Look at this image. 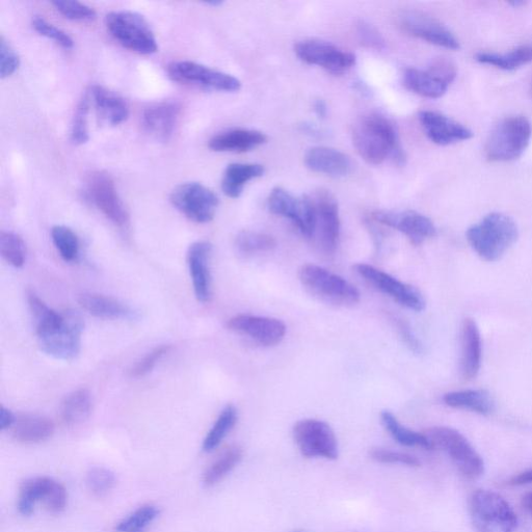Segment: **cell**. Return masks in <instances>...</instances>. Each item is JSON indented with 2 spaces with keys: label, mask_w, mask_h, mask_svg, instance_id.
<instances>
[{
  "label": "cell",
  "mask_w": 532,
  "mask_h": 532,
  "mask_svg": "<svg viewBox=\"0 0 532 532\" xmlns=\"http://www.w3.org/2000/svg\"><path fill=\"white\" fill-rule=\"evenodd\" d=\"M17 416L8 408H0V431H7L14 427Z\"/></svg>",
  "instance_id": "f5cc1de1"
},
{
  "label": "cell",
  "mask_w": 532,
  "mask_h": 532,
  "mask_svg": "<svg viewBox=\"0 0 532 532\" xmlns=\"http://www.w3.org/2000/svg\"><path fill=\"white\" fill-rule=\"evenodd\" d=\"M370 219L403 233L415 246L422 245L437 234L433 221L417 211L377 210L372 212Z\"/></svg>",
  "instance_id": "ac0fdd59"
},
{
  "label": "cell",
  "mask_w": 532,
  "mask_h": 532,
  "mask_svg": "<svg viewBox=\"0 0 532 532\" xmlns=\"http://www.w3.org/2000/svg\"><path fill=\"white\" fill-rule=\"evenodd\" d=\"M509 484L512 486H524L532 484V469L526 470L514 476Z\"/></svg>",
  "instance_id": "db71d44e"
},
{
  "label": "cell",
  "mask_w": 532,
  "mask_h": 532,
  "mask_svg": "<svg viewBox=\"0 0 532 532\" xmlns=\"http://www.w3.org/2000/svg\"><path fill=\"white\" fill-rule=\"evenodd\" d=\"M28 303L33 315L38 339L59 331L64 325V314L50 308L35 291L28 292Z\"/></svg>",
  "instance_id": "836d02e7"
},
{
  "label": "cell",
  "mask_w": 532,
  "mask_h": 532,
  "mask_svg": "<svg viewBox=\"0 0 532 532\" xmlns=\"http://www.w3.org/2000/svg\"><path fill=\"white\" fill-rule=\"evenodd\" d=\"M372 461L380 464L402 465L407 467H419L420 461L407 452L396 451L389 448L375 447L369 451Z\"/></svg>",
  "instance_id": "bcb514c9"
},
{
  "label": "cell",
  "mask_w": 532,
  "mask_h": 532,
  "mask_svg": "<svg viewBox=\"0 0 532 532\" xmlns=\"http://www.w3.org/2000/svg\"><path fill=\"white\" fill-rule=\"evenodd\" d=\"M418 118L425 135L436 145L450 146L473 138L470 128L441 113L421 111Z\"/></svg>",
  "instance_id": "44dd1931"
},
{
  "label": "cell",
  "mask_w": 532,
  "mask_h": 532,
  "mask_svg": "<svg viewBox=\"0 0 532 532\" xmlns=\"http://www.w3.org/2000/svg\"><path fill=\"white\" fill-rule=\"evenodd\" d=\"M63 327L49 336L38 339L41 351L47 356L70 361L75 359L82 348V335L85 329L84 319L74 310H66Z\"/></svg>",
  "instance_id": "5bb4252c"
},
{
  "label": "cell",
  "mask_w": 532,
  "mask_h": 532,
  "mask_svg": "<svg viewBox=\"0 0 532 532\" xmlns=\"http://www.w3.org/2000/svg\"><path fill=\"white\" fill-rule=\"evenodd\" d=\"M20 67V58L7 40L0 39V77L8 78L14 75Z\"/></svg>",
  "instance_id": "681fc988"
},
{
  "label": "cell",
  "mask_w": 532,
  "mask_h": 532,
  "mask_svg": "<svg viewBox=\"0 0 532 532\" xmlns=\"http://www.w3.org/2000/svg\"><path fill=\"white\" fill-rule=\"evenodd\" d=\"M475 61L502 71H516L532 63V41L521 44L507 52H477Z\"/></svg>",
  "instance_id": "f546056e"
},
{
  "label": "cell",
  "mask_w": 532,
  "mask_h": 532,
  "mask_svg": "<svg viewBox=\"0 0 532 532\" xmlns=\"http://www.w3.org/2000/svg\"><path fill=\"white\" fill-rule=\"evenodd\" d=\"M399 23L409 35L434 46L457 51L461 43L439 20L420 12L407 11L399 17Z\"/></svg>",
  "instance_id": "d6986e66"
},
{
  "label": "cell",
  "mask_w": 532,
  "mask_h": 532,
  "mask_svg": "<svg viewBox=\"0 0 532 532\" xmlns=\"http://www.w3.org/2000/svg\"><path fill=\"white\" fill-rule=\"evenodd\" d=\"M77 302L88 313L98 318L129 322L137 321L139 318V313L135 309L110 297L82 294L78 296Z\"/></svg>",
  "instance_id": "83f0119b"
},
{
  "label": "cell",
  "mask_w": 532,
  "mask_h": 532,
  "mask_svg": "<svg viewBox=\"0 0 532 532\" xmlns=\"http://www.w3.org/2000/svg\"><path fill=\"white\" fill-rule=\"evenodd\" d=\"M356 273L370 285L387 295L403 307L421 312L427 306L421 292L412 285L397 280L391 275L378 270L375 266L358 263L354 266Z\"/></svg>",
  "instance_id": "2e32d148"
},
{
  "label": "cell",
  "mask_w": 532,
  "mask_h": 532,
  "mask_svg": "<svg viewBox=\"0 0 532 532\" xmlns=\"http://www.w3.org/2000/svg\"><path fill=\"white\" fill-rule=\"evenodd\" d=\"M92 106L102 122L118 126L129 117V106L124 98L101 86H93L89 91Z\"/></svg>",
  "instance_id": "f1b7e54d"
},
{
  "label": "cell",
  "mask_w": 532,
  "mask_h": 532,
  "mask_svg": "<svg viewBox=\"0 0 532 532\" xmlns=\"http://www.w3.org/2000/svg\"><path fill=\"white\" fill-rule=\"evenodd\" d=\"M236 249L243 254L271 252L277 248L276 239L266 233L243 231L235 238Z\"/></svg>",
  "instance_id": "ab89813d"
},
{
  "label": "cell",
  "mask_w": 532,
  "mask_h": 532,
  "mask_svg": "<svg viewBox=\"0 0 532 532\" xmlns=\"http://www.w3.org/2000/svg\"><path fill=\"white\" fill-rule=\"evenodd\" d=\"M117 483L115 473L105 467H92L87 473V486L96 497H104L112 492Z\"/></svg>",
  "instance_id": "ee69618b"
},
{
  "label": "cell",
  "mask_w": 532,
  "mask_h": 532,
  "mask_svg": "<svg viewBox=\"0 0 532 532\" xmlns=\"http://www.w3.org/2000/svg\"><path fill=\"white\" fill-rule=\"evenodd\" d=\"M106 28L125 48L150 56L158 50L156 37L147 20L130 11H116L105 18Z\"/></svg>",
  "instance_id": "8992f818"
},
{
  "label": "cell",
  "mask_w": 532,
  "mask_h": 532,
  "mask_svg": "<svg viewBox=\"0 0 532 532\" xmlns=\"http://www.w3.org/2000/svg\"><path fill=\"white\" fill-rule=\"evenodd\" d=\"M509 5L512 6L514 9H519L525 6L526 3L523 2V0H512V2L509 3Z\"/></svg>",
  "instance_id": "91938a15"
},
{
  "label": "cell",
  "mask_w": 532,
  "mask_h": 532,
  "mask_svg": "<svg viewBox=\"0 0 532 532\" xmlns=\"http://www.w3.org/2000/svg\"><path fill=\"white\" fill-rule=\"evenodd\" d=\"M161 511L153 504H144L130 513L115 527L116 532H147Z\"/></svg>",
  "instance_id": "f35d334b"
},
{
  "label": "cell",
  "mask_w": 532,
  "mask_h": 532,
  "mask_svg": "<svg viewBox=\"0 0 532 532\" xmlns=\"http://www.w3.org/2000/svg\"><path fill=\"white\" fill-rule=\"evenodd\" d=\"M33 28L39 35L56 42L65 49H71L74 46V40L69 34L41 16L33 18Z\"/></svg>",
  "instance_id": "c3c4849f"
},
{
  "label": "cell",
  "mask_w": 532,
  "mask_h": 532,
  "mask_svg": "<svg viewBox=\"0 0 532 532\" xmlns=\"http://www.w3.org/2000/svg\"><path fill=\"white\" fill-rule=\"evenodd\" d=\"M204 4L212 8H219L223 6V2H221V0H208V2H205Z\"/></svg>",
  "instance_id": "680465c9"
},
{
  "label": "cell",
  "mask_w": 532,
  "mask_h": 532,
  "mask_svg": "<svg viewBox=\"0 0 532 532\" xmlns=\"http://www.w3.org/2000/svg\"><path fill=\"white\" fill-rule=\"evenodd\" d=\"M532 138V124L524 116L501 120L491 131L485 154L492 163L517 161L527 150Z\"/></svg>",
  "instance_id": "3957f363"
},
{
  "label": "cell",
  "mask_w": 532,
  "mask_h": 532,
  "mask_svg": "<svg viewBox=\"0 0 532 532\" xmlns=\"http://www.w3.org/2000/svg\"><path fill=\"white\" fill-rule=\"evenodd\" d=\"M313 110L315 115L319 119H326L328 116V106L327 103L322 99H317L313 104Z\"/></svg>",
  "instance_id": "9f6ffc18"
},
{
  "label": "cell",
  "mask_w": 532,
  "mask_h": 532,
  "mask_svg": "<svg viewBox=\"0 0 532 532\" xmlns=\"http://www.w3.org/2000/svg\"><path fill=\"white\" fill-rule=\"evenodd\" d=\"M353 143L369 165L379 166L389 158L398 166L406 164L407 156L395 124L380 113L367 114L357 121Z\"/></svg>",
  "instance_id": "6da1fadb"
},
{
  "label": "cell",
  "mask_w": 532,
  "mask_h": 532,
  "mask_svg": "<svg viewBox=\"0 0 532 532\" xmlns=\"http://www.w3.org/2000/svg\"><path fill=\"white\" fill-rule=\"evenodd\" d=\"M266 141L268 138L261 131L234 128L220 132L219 135L211 138L208 146L215 152L245 153L260 147Z\"/></svg>",
  "instance_id": "4316f807"
},
{
  "label": "cell",
  "mask_w": 532,
  "mask_h": 532,
  "mask_svg": "<svg viewBox=\"0 0 532 532\" xmlns=\"http://www.w3.org/2000/svg\"><path fill=\"white\" fill-rule=\"evenodd\" d=\"M470 518L476 532H514L518 517L499 494L477 490L469 500Z\"/></svg>",
  "instance_id": "5b68a950"
},
{
  "label": "cell",
  "mask_w": 532,
  "mask_h": 532,
  "mask_svg": "<svg viewBox=\"0 0 532 532\" xmlns=\"http://www.w3.org/2000/svg\"><path fill=\"white\" fill-rule=\"evenodd\" d=\"M292 436L302 454L307 459L334 461L339 457V446L333 429L325 421L304 419L292 429Z\"/></svg>",
  "instance_id": "8fae6325"
},
{
  "label": "cell",
  "mask_w": 532,
  "mask_h": 532,
  "mask_svg": "<svg viewBox=\"0 0 532 532\" xmlns=\"http://www.w3.org/2000/svg\"><path fill=\"white\" fill-rule=\"evenodd\" d=\"M40 502L45 504L49 513L59 515L67 508V490L61 483L48 476L26 478L19 490L17 504L19 513L24 517L32 516Z\"/></svg>",
  "instance_id": "9c48e42d"
},
{
  "label": "cell",
  "mask_w": 532,
  "mask_h": 532,
  "mask_svg": "<svg viewBox=\"0 0 532 532\" xmlns=\"http://www.w3.org/2000/svg\"><path fill=\"white\" fill-rule=\"evenodd\" d=\"M434 448H440L469 480L481 477L485 463L480 454L460 432L446 427H435L427 434Z\"/></svg>",
  "instance_id": "52a82bcc"
},
{
  "label": "cell",
  "mask_w": 532,
  "mask_h": 532,
  "mask_svg": "<svg viewBox=\"0 0 532 532\" xmlns=\"http://www.w3.org/2000/svg\"><path fill=\"white\" fill-rule=\"evenodd\" d=\"M170 201L183 216L197 224H207L214 220L220 205L216 193L199 182L178 185L172 192Z\"/></svg>",
  "instance_id": "7c38bea8"
},
{
  "label": "cell",
  "mask_w": 532,
  "mask_h": 532,
  "mask_svg": "<svg viewBox=\"0 0 532 532\" xmlns=\"http://www.w3.org/2000/svg\"><path fill=\"white\" fill-rule=\"evenodd\" d=\"M390 319L394 327L396 328L399 336H401L409 350L415 355L423 354V345L421 341L417 338V336L414 334L409 324L406 323L404 319L393 315L390 316Z\"/></svg>",
  "instance_id": "816d5d0a"
},
{
  "label": "cell",
  "mask_w": 532,
  "mask_h": 532,
  "mask_svg": "<svg viewBox=\"0 0 532 532\" xmlns=\"http://www.w3.org/2000/svg\"><path fill=\"white\" fill-rule=\"evenodd\" d=\"M227 328L246 335L264 348L276 347L286 335V326L280 319L239 314L229 319Z\"/></svg>",
  "instance_id": "ffe728a7"
},
{
  "label": "cell",
  "mask_w": 532,
  "mask_h": 532,
  "mask_svg": "<svg viewBox=\"0 0 532 532\" xmlns=\"http://www.w3.org/2000/svg\"><path fill=\"white\" fill-rule=\"evenodd\" d=\"M93 409V399L89 390L77 389L68 394L61 406V416L68 427H75L89 419Z\"/></svg>",
  "instance_id": "e575fe53"
},
{
  "label": "cell",
  "mask_w": 532,
  "mask_h": 532,
  "mask_svg": "<svg viewBox=\"0 0 532 532\" xmlns=\"http://www.w3.org/2000/svg\"><path fill=\"white\" fill-rule=\"evenodd\" d=\"M51 238L62 259L73 262L79 255V239L75 232L66 226H55L51 230Z\"/></svg>",
  "instance_id": "7bdbcfd3"
},
{
  "label": "cell",
  "mask_w": 532,
  "mask_h": 532,
  "mask_svg": "<svg viewBox=\"0 0 532 532\" xmlns=\"http://www.w3.org/2000/svg\"><path fill=\"white\" fill-rule=\"evenodd\" d=\"M0 255L14 269H22L26 261V246L23 239L11 231L0 233Z\"/></svg>",
  "instance_id": "b9f144b4"
},
{
  "label": "cell",
  "mask_w": 532,
  "mask_h": 532,
  "mask_svg": "<svg viewBox=\"0 0 532 532\" xmlns=\"http://www.w3.org/2000/svg\"><path fill=\"white\" fill-rule=\"evenodd\" d=\"M299 279L310 295L324 303L337 307H353L360 302V292L352 283L322 266L303 265Z\"/></svg>",
  "instance_id": "277c9868"
},
{
  "label": "cell",
  "mask_w": 532,
  "mask_h": 532,
  "mask_svg": "<svg viewBox=\"0 0 532 532\" xmlns=\"http://www.w3.org/2000/svg\"><path fill=\"white\" fill-rule=\"evenodd\" d=\"M84 200L119 228H126L130 218L113 178L104 172H93L85 180Z\"/></svg>",
  "instance_id": "ba28073f"
},
{
  "label": "cell",
  "mask_w": 532,
  "mask_h": 532,
  "mask_svg": "<svg viewBox=\"0 0 532 532\" xmlns=\"http://www.w3.org/2000/svg\"><path fill=\"white\" fill-rule=\"evenodd\" d=\"M305 165L312 172L333 178L348 176L353 169L350 156L339 150L323 146L313 147L307 151Z\"/></svg>",
  "instance_id": "484cf974"
},
{
  "label": "cell",
  "mask_w": 532,
  "mask_h": 532,
  "mask_svg": "<svg viewBox=\"0 0 532 532\" xmlns=\"http://www.w3.org/2000/svg\"><path fill=\"white\" fill-rule=\"evenodd\" d=\"M518 237L516 222L501 212H492L466 232L472 250L489 262L499 260L515 245Z\"/></svg>",
  "instance_id": "7a4b0ae2"
},
{
  "label": "cell",
  "mask_w": 532,
  "mask_h": 532,
  "mask_svg": "<svg viewBox=\"0 0 532 532\" xmlns=\"http://www.w3.org/2000/svg\"><path fill=\"white\" fill-rule=\"evenodd\" d=\"M14 439L25 444H37L49 440L55 434L53 421L45 416L26 414L17 417L11 429Z\"/></svg>",
  "instance_id": "4dcf8cb0"
},
{
  "label": "cell",
  "mask_w": 532,
  "mask_h": 532,
  "mask_svg": "<svg viewBox=\"0 0 532 532\" xmlns=\"http://www.w3.org/2000/svg\"><path fill=\"white\" fill-rule=\"evenodd\" d=\"M172 81L205 91L234 93L242 88L235 76L191 61H177L168 66Z\"/></svg>",
  "instance_id": "30bf717a"
},
{
  "label": "cell",
  "mask_w": 532,
  "mask_h": 532,
  "mask_svg": "<svg viewBox=\"0 0 532 532\" xmlns=\"http://www.w3.org/2000/svg\"><path fill=\"white\" fill-rule=\"evenodd\" d=\"M457 69L451 62L439 59L427 70L409 68L404 73V85L411 92L428 99L443 97L456 81Z\"/></svg>",
  "instance_id": "4fadbf2b"
},
{
  "label": "cell",
  "mask_w": 532,
  "mask_h": 532,
  "mask_svg": "<svg viewBox=\"0 0 532 532\" xmlns=\"http://www.w3.org/2000/svg\"><path fill=\"white\" fill-rule=\"evenodd\" d=\"M381 421L385 430L399 444L407 447H421L424 449H434L430 439L425 434L414 432L397 420L395 415L385 410L381 413Z\"/></svg>",
  "instance_id": "8d00e7d4"
},
{
  "label": "cell",
  "mask_w": 532,
  "mask_h": 532,
  "mask_svg": "<svg viewBox=\"0 0 532 532\" xmlns=\"http://www.w3.org/2000/svg\"><path fill=\"white\" fill-rule=\"evenodd\" d=\"M181 106L177 102L156 103L142 115V127L147 135L157 142H168L174 135Z\"/></svg>",
  "instance_id": "603a6c76"
},
{
  "label": "cell",
  "mask_w": 532,
  "mask_h": 532,
  "mask_svg": "<svg viewBox=\"0 0 532 532\" xmlns=\"http://www.w3.org/2000/svg\"><path fill=\"white\" fill-rule=\"evenodd\" d=\"M357 35L361 44L369 49L383 50L386 48V41L382 34L374 25L366 21L357 24Z\"/></svg>",
  "instance_id": "f907efd6"
},
{
  "label": "cell",
  "mask_w": 532,
  "mask_h": 532,
  "mask_svg": "<svg viewBox=\"0 0 532 532\" xmlns=\"http://www.w3.org/2000/svg\"><path fill=\"white\" fill-rule=\"evenodd\" d=\"M92 108V101L89 91L79 101L71 126V141L74 145L82 146L89 142V114Z\"/></svg>",
  "instance_id": "60d3db41"
},
{
  "label": "cell",
  "mask_w": 532,
  "mask_h": 532,
  "mask_svg": "<svg viewBox=\"0 0 532 532\" xmlns=\"http://www.w3.org/2000/svg\"><path fill=\"white\" fill-rule=\"evenodd\" d=\"M301 129L303 132L306 133V135H309L311 137L313 136V137L322 138L326 135L325 130L311 123H303L301 125Z\"/></svg>",
  "instance_id": "11a10c76"
},
{
  "label": "cell",
  "mask_w": 532,
  "mask_h": 532,
  "mask_svg": "<svg viewBox=\"0 0 532 532\" xmlns=\"http://www.w3.org/2000/svg\"><path fill=\"white\" fill-rule=\"evenodd\" d=\"M297 57L308 65L318 66L334 75L351 70L357 62L354 53L319 40H305L295 47Z\"/></svg>",
  "instance_id": "e0dca14e"
},
{
  "label": "cell",
  "mask_w": 532,
  "mask_h": 532,
  "mask_svg": "<svg viewBox=\"0 0 532 532\" xmlns=\"http://www.w3.org/2000/svg\"><path fill=\"white\" fill-rule=\"evenodd\" d=\"M238 421V411L235 406H226L205 436L202 449L206 454L215 451L234 429Z\"/></svg>",
  "instance_id": "74e56055"
},
{
  "label": "cell",
  "mask_w": 532,
  "mask_h": 532,
  "mask_svg": "<svg viewBox=\"0 0 532 532\" xmlns=\"http://www.w3.org/2000/svg\"><path fill=\"white\" fill-rule=\"evenodd\" d=\"M51 4L61 15L71 21L90 22L97 17L92 7L76 2V0H55Z\"/></svg>",
  "instance_id": "f6af8a7d"
},
{
  "label": "cell",
  "mask_w": 532,
  "mask_h": 532,
  "mask_svg": "<svg viewBox=\"0 0 532 532\" xmlns=\"http://www.w3.org/2000/svg\"><path fill=\"white\" fill-rule=\"evenodd\" d=\"M212 245L205 241L191 245L188 252L189 270L197 300L208 303L211 299V274L209 268Z\"/></svg>",
  "instance_id": "d4e9b609"
},
{
  "label": "cell",
  "mask_w": 532,
  "mask_h": 532,
  "mask_svg": "<svg viewBox=\"0 0 532 532\" xmlns=\"http://www.w3.org/2000/svg\"><path fill=\"white\" fill-rule=\"evenodd\" d=\"M265 169L259 164H230L222 179V191L231 198L237 199L242 196L248 182L264 175Z\"/></svg>",
  "instance_id": "d6a6232c"
},
{
  "label": "cell",
  "mask_w": 532,
  "mask_h": 532,
  "mask_svg": "<svg viewBox=\"0 0 532 532\" xmlns=\"http://www.w3.org/2000/svg\"><path fill=\"white\" fill-rule=\"evenodd\" d=\"M171 351V345H161L155 348L133 365L130 369V376L136 379L146 377Z\"/></svg>",
  "instance_id": "7dc6e473"
},
{
  "label": "cell",
  "mask_w": 532,
  "mask_h": 532,
  "mask_svg": "<svg viewBox=\"0 0 532 532\" xmlns=\"http://www.w3.org/2000/svg\"><path fill=\"white\" fill-rule=\"evenodd\" d=\"M483 341L480 328L473 319L466 318L461 329L460 372L464 380L475 379L482 367Z\"/></svg>",
  "instance_id": "cb8c5ba5"
},
{
  "label": "cell",
  "mask_w": 532,
  "mask_h": 532,
  "mask_svg": "<svg viewBox=\"0 0 532 532\" xmlns=\"http://www.w3.org/2000/svg\"><path fill=\"white\" fill-rule=\"evenodd\" d=\"M314 204L323 251L333 255L338 248L341 229L337 200L330 192L319 191Z\"/></svg>",
  "instance_id": "7402d4cb"
},
{
  "label": "cell",
  "mask_w": 532,
  "mask_h": 532,
  "mask_svg": "<svg viewBox=\"0 0 532 532\" xmlns=\"http://www.w3.org/2000/svg\"><path fill=\"white\" fill-rule=\"evenodd\" d=\"M272 214L288 219L307 238L313 237L317 228L314 201L309 197L296 198L282 188H275L268 199Z\"/></svg>",
  "instance_id": "9a60e30c"
},
{
  "label": "cell",
  "mask_w": 532,
  "mask_h": 532,
  "mask_svg": "<svg viewBox=\"0 0 532 532\" xmlns=\"http://www.w3.org/2000/svg\"><path fill=\"white\" fill-rule=\"evenodd\" d=\"M292 532H306L304 530H295V531H292Z\"/></svg>",
  "instance_id": "94428289"
},
{
  "label": "cell",
  "mask_w": 532,
  "mask_h": 532,
  "mask_svg": "<svg viewBox=\"0 0 532 532\" xmlns=\"http://www.w3.org/2000/svg\"><path fill=\"white\" fill-rule=\"evenodd\" d=\"M243 460V449L238 445L226 448L222 454L210 464L203 474V485L212 488L218 485Z\"/></svg>",
  "instance_id": "d590c367"
},
{
  "label": "cell",
  "mask_w": 532,
  "mask_h": 532,
  "mask_svg": "<svg viewBox=\"0 0 532 532\" xmlns=\"http://www.w3.org/2000/svg\"><path fill=\"white\" fill-rule=\"evenodd\" d=\"M443 403L454 409L466 410L483 416L495 411V402L491 393L483 389H469L444 394Z\"/></svg>",
  "instance_id": "1f68e13d"
},
{
  "label": "cell",
  "mask_w": 532,
  "mask_h": 532,
  "mask_svg": "<svg viewBox=\"0 0 532 532\" xmlns=\"http://www.w3.org/2000/svg\"><path fill=\"white\" fill-rule=\"evenodd\" d=\"M522 507L532 517V492L523 496Z\"/></svg>",
  "instance_id": "6f0895ef"
}]
</instances>
